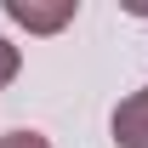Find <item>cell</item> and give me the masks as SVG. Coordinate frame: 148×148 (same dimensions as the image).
Instances as JSON below:
<instances>
[{"label": "cell", "mask_w": 148, "mask_h": 148, "mask_svg": "<svg viewBox=\"0 0 148 148\" xmlns=\"http://www.w3.org/2000/svg\"><path fill=\"white\" fill-rule=\"evenodd\" d=\"M114 143L120 148H148V86L131 91L120 108H114Z\"/></svg>", "instance_id": "cell-2"}, {"label": "cell", "mask_w": 148, "mask_h": 148, "mask_svg": "<svg viewBox=\"0 0 148 148\" xmlns=\"http://www.w3.org/2000/svg\"><path fill=\"white\" fill-rule=\"evenodd\" d=\"M0 148H51V143H46L40 131H6V137H0Z\"/></svg>", "instance_id": "cell-4"}, {"label": "cell", "mask_w": 148, "mask_h": 148, "mask_svg": "<svg viewBox=\"0 0 148 148\" xmlns=\"http://www.w3.org/2000/svg\"><path fill=\"white\" fill-rule=\"evenodd\" d=\"M74 0H57V6H34V0H6V17L12 23H23L29 34H57L63 23H74Z\"/></svg>", "instance_id": "cell-1"}, {"label": "cell", "mask_w": 148, "mask_h": 148, "mask_svg": "<svg viewBox=\"0 0 148 148\" xmlns=\"http://www.w3.org/2000/svg\"><path fill=\"white\" fill-rule=\"evenodd\" d=\"M17 69H23V57H17V46H12V40L0 34V86H12V80H17Z\"/></svg>", "instance_id": "cell-3"}]
</instances>
